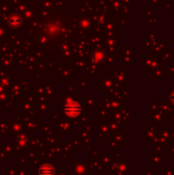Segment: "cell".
<instances>
[{
	"instance_id": "cell-1",
	"label": "cell",
	"mask_w": 174,
	"mask_h": 175,
	"mask_svg": "<svg viewBox=\"0 0 174 175\" xmlns=\"http://www.w3.org/2000/svg\"><path fill=\"white\" fill-rule=\"evenodd\" d=\"M80 113V107L76 103H71L66 108V114H68L69 116H77Z\"/></svg>"
},
{
	"instance_id": "cell-2",
	"label": "cell",
	"mask_w": 174,
	"mask_h": 175,
	"mask_svg": "<svg viewBox=\"0 0 174 175\" xmlns=\"http://www.w3.org/2000/svg\"><path fill=\"white\" fill-rule=\"evenodd\" d=\"M54 173L55 169L52 165H49V164L43 165L39 169V175H54Z\"/></svg>"
},
{
	"instance_id": "cell-3",
	"label": "cell",
	"mask_w": 174,
	"mask_h": 175,
	"mask_svg": "<svg viewBox=\"0 0 174 175\" xmlns=\"http://www.w3.org/2000/svg\"><path fill=\"white\" fill-rule=\"evenodd\" d=\"M171 99H172V101L174 103V92H173L172 94H171Z\"/></svg>"
}]
</instances>
